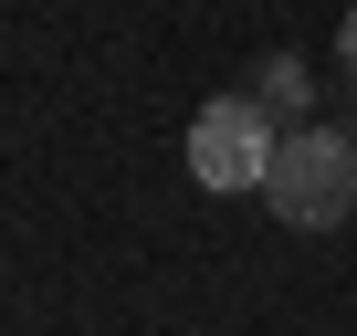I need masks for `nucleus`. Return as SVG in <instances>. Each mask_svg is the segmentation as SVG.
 <instances>
[{
    "label": "nucleus",
    "mask_w": 357,
    "mask_h": 336,
    "mask_svg": "<svg viewBox=\"0 0 357 336\" xmlns=\"http://www.w3.org/2000/svg\"><path fill=\"white\" fill-rule=\"evenodd\" d=\"M263 200H273V221L284 231H336L347 211H357V137L347 126H284L273 137V168H263Z\"/></svg>",
    "instance_id": "nucleus-1"
},
{
    "label": "nucleus",
    "mask_w": 357,
    "mask_h": 336,
    "mask_svg": "<svg viewBox=\"0 0 357 336\" xmlns=\"http://www.w3.org/2000/svg\"><path fill=\"white\" fill-rule=\"evenodd\" d=\"M273 137H284V126H273L252 95H211V105L190 116V179H200V190H263Z\"/></svg>",
    "instance_id": "nucleus-2"
},
{
    "label": "nucleus",
    "mask_w": 357,
    "mask_h": 336,
    "mask_svg": "<svg viewBox=\"0 0 357 336\" xmlns=\"http://www.w3.org/2000/svg\"><path fill=\"white\" fill-rule=\"evenodd\" d=\"M305 95H315L305 53H263V63H252V105H263V116H294V126H305Z\"/></svg>",
    "instance_id": "nucleus-3"
},
{
    "label": "nucleus",
    "mask_w": 357,
    "mask_h": 336,
    "mask_svg": "<svg viewBox=\"0 0 357 336\" xmlns=\"http://www.w3.org/2000/svg\"><path fill=\"white\" fill-rule=\"evenodd\" d=\"M336 63L357 74V0H347V22H336Z\"/></svg>",
    "instance_id": "nucleus-4"
}]
</instances>
